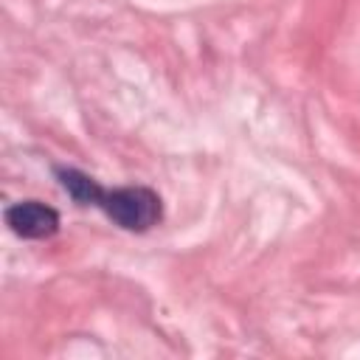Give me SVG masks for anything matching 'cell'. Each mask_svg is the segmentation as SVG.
Segmentation results:
<instances>
[{"mask_svg":"<svg viewBox=\"0 0 360 360\" xmlns=\"http://www.w3.org/2000/svg\"><path fill=\"white\" fill-rule=\"evenodd\" d=\"M56 177H59V183H62V188H65L79 205H96L101 186H98L90 174H84V172H79V169H56Z\"/></svg>","mask_w":360,"mask_h":360,"instance_id":"3","label":"cell"},{"mask_svg":"<svg viewBox=\"0 0 360 360\" xmlns=\"http://www.w3.org/2000/svg\"><path fill=\"white\" fill-rule=\"evenodd\" d=\"M6 222L22 239H45V236L56 233L59 214L51 205H42L37 200H25V202H14L6 211Z\"/></svg>","mask_w":360,"mask_h":360,"instance_id":"2","label":"cell"},{"mask_svg":"<svg viewBox=\"0 0 360 360\" xmlns=\"http://www.w3.org/2000/svg\"><path fill=\"white\" fill-rule=\"evenodd\" d=\"M96 205L124 231H149L160 219V197L146 186L101 188Z\"/></svg>","mask_w":360,"mask_h":360,"instance_id":"1","label":"cell"}]
</instances>
